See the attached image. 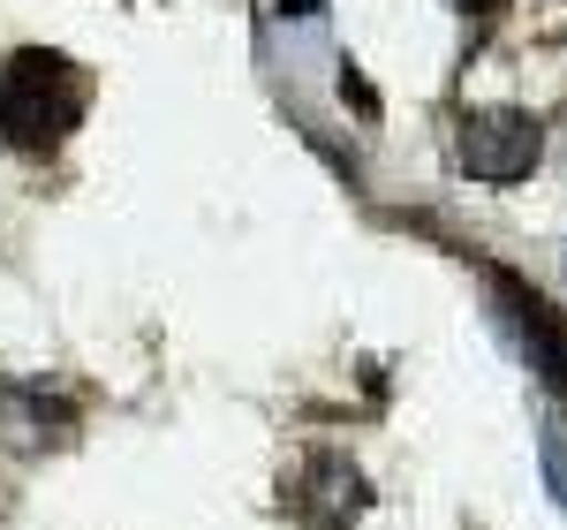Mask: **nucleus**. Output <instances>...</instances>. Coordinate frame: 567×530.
Wrapping results in <instances>:
<instances>
[{
  "label": "nucleus",
  "mask_w": 567,
  "mask_h": 530,
  "mask_svg": "<svg viewBox=\"0 0 567 530\" xmlns=\"http://www.w3.org/2000/svg\"><path fill=\"white\" fill-rule=\"evenodd\" d=\"M76 122H84V69L69 53L16 45L0 69V136L16 152H53Z\"/></svg>",
  "instance_id": "f257e3e1"
},
{
  "label": "nucleus",
  "mask_w": 567,
  "mask_h": 530,
  "mask_svg": "<svg viewBox=\"0 0 567 530\" xmlns=\"http://www.w3.org/2000/svg\"><path fill=\"white\" fill-rule=\"evenodd\" d=\"M454 160H462L470 182L515 190V182H529V167L545 160V122L523 114V106H470L462 130H454Z\"/></svg>",
  "instance_id": "f03ea898"
},
{
  "label": "nucleus",
  "mask_w": 567,
  "mask_h": 530,
  "mask_svg": "<svg viewBox=\"0 0 567 530\" xmlns=\"http://www.w3.org/2000/svg\"><path fill=\"white\" fill-rule=\"evenodd\" d=\"M492 296H499V318L515 326L529 371L553 387V401H567V310H553L529 281H515V273H492Z\"/></svg>",
  "instance_id": "7ed1b4c3"
},
{
  "label": "nucleus",
  "mask_w": 567,
  "mask_h": 530,
  "mask_svg": "<svg viewBox=\"0 0 567 530\" xmlns=\"http://www.w3.org/2000/svg\"><path fill=\"white\" fill-rule=\"evenodd\" d=\"M296 508H303V523H318V530H349L355 516L371 508V486H363V470H355L349 455L318 447L303 470H296Z\"/></svg>",
  "instance_id": "20e7f679"
},
{
  "label": "nucleus",
  "mask_w": 567,
  "mask_h": 530,
  "mask_svg": "<svg viewBox=\"0 0 567 530\" xmlns=\"http://www.w3.org/2000/svg\"><path fill=\"white\" fill-rule=\"evenodd\" d=\"M537 462H545V486H553V500L567 508V417H545V432H537Z\"/></svg>",
  "instance_id": "39448f33"
},
{
  "label": "nucleus",
  "mask_w": 567,
  "mask_h": 530,
  "mask_svg": "<svg viewBox=\"0 0 567 530\" xmlns=\"http://www.w3.org/2000/svg\"><path fill=\"white\" fill-rule=\"evenodd\" d=\"M462 16H492V8H507V0H454Z\"/></svg>",
  "instance_id": "423d86ee"
},
{
  "label": "nucleus",
  "mask_w": 567,
  "mask_h": 530,
  "mask_svg": "<svg viewBox=\"0 0 567 530\" xmlns=\"http://www.w3.org/2000/svg\"><path fill=\"white\" fill-rule=\"evenodd\" d=\"M280 16H318V0H280Z\"/></svg>",
  "instance_id": "0eeeda50"
}]
</instances>
